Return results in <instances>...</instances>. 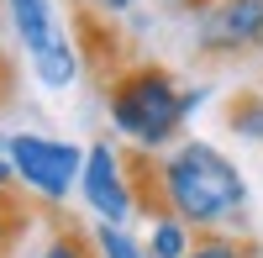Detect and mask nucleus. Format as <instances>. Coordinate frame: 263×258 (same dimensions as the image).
I'll use <instances>...</instances> for the list:
<instances>
[{
  "mask_svg": "<svg viewBox=\"0 0 263 258\" xmlns=\"http://www.w3.org/2000/svg\"><path fill=\"white\" fill-rule=\"evenodd\" d=\"M153 206L174 211L195 232H237L248 222V174L237 169L216 142L184 137L174 142L163 158H153Z\"/></svg>",
  "mask_w": 263,
  "mask_h": 258,
  "instance_id": "1",
  "label": "nucleus"
},
{
  "mask_svg": "<svg viewBox=\"0 0 263 258\" xmlns=\"http://www.w3.org/2000/svg\"><path fill=\"white\" fill-rule=\"evenodd\" d=\"M200 84H184L163 63H126L105 79V116L142 158H163V148H174L179 126L200 111Z\"/></svg>",
  "mask_w": 263,
  "mask_h": 258,
  "instance_id": "2",
  "label": "nucleus"
},
{
  "mask_svg": "<svg viewBox=\"0 0 263 258\" xmlns=\"http://www.w3.org/2000/svg\"><path fill=\"white\" fill-rule=\"evenodd\" d=\"M6 163L16 185L42 206H63L79 190V169H84V148L53 132H11L6 137Z\"/></svg>",
  "mask_w": 263,
  "mask_h": 258,
  "instance_id": "3",
  "label": "nucleus"
},
{
  "mask_svg": "<svg viewBox=\"0 0 263 258\" xmlns=\"http://www.w3.org/2000/svg\"><path fill=\"white\" fill-rule=\"evenodd\" d=\"M0 6H6V16H11L16 42L27 48V63H32L37 84L69 90V84L79 79V69H84V53L74 48V37L63 32L58 6L53 0H0Z\"/></svg>",
  "mask_w": 263,
  "mask_h": 258,
  "instance_id": "4",
  "label": "nucleus"
},
{
  "mask_svg": "<svg viewBox=\"0 0 263 258\" xmlns=\"http://www.w3.org/2000/svg\"><path fill=\"white\" fill-rule=\"evenodd\" d=\"M79 200L95 211V222L126 227L147 200L142 174H137V153H121L116 142H90L84 148V169H79Z\"/></svg>",
  "mask_w": 263,
  "mask_h": 258,
  "instance_id": "5",
  "label": "nucleus"
},
{
  "mask_svg": "<svg viewBox=\"0 0 263 258\" xmlns=\"http://www.w3.org/2000/svg\"><path fill=\"white\" fill-rule=\"evenodd\" d=\"M195 48L211 58L263 53V0H211L195 11Z\"/></svg>",
  "mask_w": 263,
  "mask_h": 258,
  "instance_id": "6",
  "label": "nucleus"
},
{
  "mask_svg": "<svg viewBox=\"0 0 263 258\" xmlns=\"http://www.w3.org/2000/svg\"><path fill=\"white\" fill-rule=\"evenodd\" d=\"M195 237H200V232L184 227L174 211H163V206H153V211H147V237H142V243H147L153 258H190Z\"/></svg>",
  "mask_w": 263,
  "mask_h": 258,
  "instance_id": "7",
  "label": "nucleus"
},
{
  "mask_svg": "<svg viewBox=\"0 0 263 258\" xmlns=\"http://www.w3.org/2000/svg\"><path fill=\"white\" fill-rule=\"evenodd\" d=\"M27 258H95V243H90V232H79V227H48V237Z\"/></svg>",
  "mask_w": 263,
  "mask_h": 258,
  "instance_id": "8",
  "label": "nucleus"
},
{
  "mask_svg": "<svg viewBox=\"0 0 263 258\" xmlns=\"http://www.w3.org/2000/svg\"><path fill=\"white\" fill-rule=\"evenodd\" d=\"M90 243H95V258H153L147 243L132 237L126 227H105V222H95V227H90Z\"/></svg>",
  "mask_w": 263,
  "mask_h": 258,
  "instance_id": "9",
  "label": "nucleus"
},
{
  "mask_svg": "<svg viewBox=\"0 0 263 258\" xmlns=\"http://www.w3.org/2000/svg\"><path fill=\"white\" fill-rule=\"evenodd\" d=\"M227 126L242 142H263V95H232V105H227Z\"/></svg>",
  "mask_w": 263,
  "mask_h": 258,
  "instance_id": "10",
  "label": "nucleus"
},
{
  "mask_svg": "<svg viewBox=\"0 0 263 258\" xmlns=\"http://www.w3.org/2000/svg\"><path fill=\"white\" fill-rule=\"evenodd\" d=\"M190 258H258L237 232H200L195 237V248H190Z\"/></svg>",
  "mask_w": 263,
  "mask_h": 258,
  "instance_id": "11",
  "label": "nucleus"
},
{
  "mask_svg": "<svg viewBox=\"0 0 263 258\" xmlns=\"http://www.w3.org/2000/svg\"><path fill=\"white\" fill-rule=\"evenodd\" d=\"M79 6L90 11V16H105V21H116V16H132V11L142 6V0H79Z\"/></svg>",
  "mask_w": 263,
  "mask_h": 258,
  "instance_id": "12",
  "label": "nucleus"
},
{
  "mask_svg": "<svg viewBox=\"0 0 263 258\" xmlns=\"http://www.w3.org/2000/svg\"><path fill=\"white\" fill-rule=\"evenodd\" d=\"M16 222H21L16 200H11V195H0V253H6V243L16 237Z\"/></svg>",
  "mask_w": 263,
  "mask_h": 258,
  "instance_id": "13",
  "label": "nucleus"
},
{
  "mask_svg": "<svg viewBox=\"0 0 263 258\" xmlns=\"http://www.w3.org/2000/svg\"><path fill=\"white\" fill-rule=\"evenodd\" d=\"M158 6H174V11H200V6H211V0H158Z\"/></svg>",
  "mask_w": 263,
  "mask_h": 258,
  "instance_id": "14",
  "label": "nucleus"
},
{
  "mask_svg": "<svg viewBox=\"0 0 263 258\" xmlns=\"http://www.w3.org/2000/svg\"><path fill=\"white\" fill-rule=\"evenodd\" d=\"M0 153H6V137H0Z\"/></svg>",
  "mask_w": 263,
  "mask_h": 258,
  "instance_id": "15",
  "label": "nucleus"
}]
</instances>
